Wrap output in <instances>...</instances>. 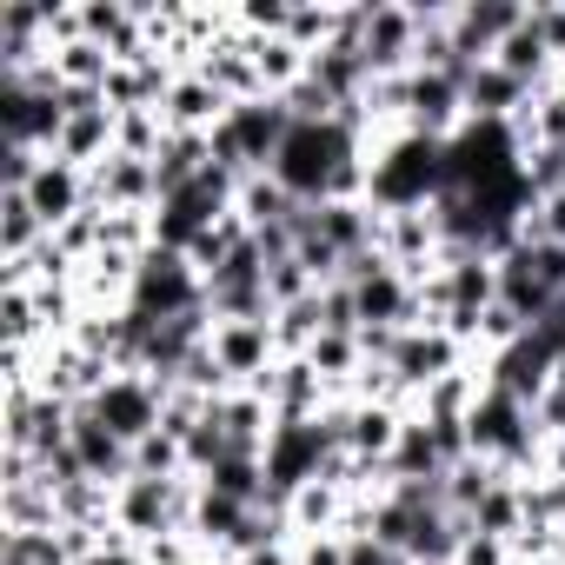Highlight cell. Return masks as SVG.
<instances>
[{
    "label": "cell",
    "mask_w": 565,
    "mask_h": 565,
    "mask_svg": "<svg viewBox=\"0 0 565 565\" xmlns=\"http://www.w3.org/2000/svg\"><path fill=\"white\" fill-rule=\"evenodd\" d=\"M67 446H74V459H81V472H87L94 486H127V479H134V446H127L114 426H100L87 406L74 413V433H67Z\"/></svg>",
    "instance_id": "5bb4252c"
},
{
    "label": "cell",
    "mask_w": 565,
    "mask_h": 565,
    "mask_svg": "<svg viewBox=\"0 0 565 565\" xmlns=\"http://www.w3.org/2000/svg\"><path fill=\"white\" fill-rule=\"evenodd\" d=\"M127 313L160 327V320H186V313H206V279L186 253H167V246H147L140 266H134V287H127Z\"/></svg>",
    "instance_id": "8992f818"
},
{
    "label": "cell",
    "mask_w": 565,
    "mask_h": 565,
    "mask_svg": "<svg viewBox=\"0 0 565 565\" xmlns=\"http://www.w3.org/2000/svg\"><path fill=\"white\" fill-rule=\"evenodd\" d=\"M167 393H173V386H160V380H147V373H107V386L87 399V413H94L100 426H114L127 446H140V439L160 433Z\"/></svg>",
    "instance_id": "30bf717a"
},
{
    "label": "cell",
    "mask_w": 565,
    "mask_h": 565,
    "mask_svg": "<svg viewBox=\"0 0 565 565\" xmlns=\"http://www.w3.org/2000/svg\"><path fill=\"white\" fill-rule=\"evenodd\" d=\"M492 61H499L512 81H525L532 94H545V87H552V74H558V54H552V47H545V34L532 28V8H525V21L492 47Z\"/></svg>",
    "instance_id": "e0dca14e"
},
{
    "label": "cell",
    "mask_w": 565,
    "mask_h": 565,
    "mask_svg": "<svg viewBox=\"0 0 565 565\" xmlns=\"http://www.w3.org/2000/svg\"><path fill=\"white\" fill-rule=\"evenodd\" d=\"M446 186H452L446 140L399 127V134H380V140L366 147V200H373L380 213H419V206H433Z\"/></svg>",
    "instance_id": "6da1fadb"
},
{
    "label": "cell",
    "mask_w": 565,
    "mask_h": 565,
    "mask_svg": "<svg viewBox=\"0 0 565 565\" xmlns=\"http://www.w3.org/2000/svg\"><path fill=\"white\" fill-rule=\"evenodd\" d=\"M28 200H34V213H41V226L47 233H61V226H74L87 206H94V180L81 173V167H67V160H41V173L28 180Z\"/></svg>",
    "instance_id": "4fadbf2b"
},
{
    "label": "cell",
    "mask_w": 565,
    "mask_h": 565,
    "mask_svg": "<svg viewBox=\"0 0 565 565\" xmlns=\"http://www.w3.org/2000/svg\"><path fill=\"white\" fill-rule=\"evenodd\" d=\"M294 558H300V565H347V532H313V539H294Z\"/></svg>",
    "instance_id": "603a6c76"
},
{
    "label": "cell",
    "mask_w": 565,
    "mask_h": 565,
    "mask_svg": "<svg viewBox=\"0 0 565 565\" xmlns=\"http://www.w3.org/2000/svg\"><path fill=\"white\" fill-rule=\"evenodd\" d=\"M466 446L499 479H532L539 472V452H545V426H539V413L525 399H512L499 386H479V399L466 413Z\"/></svg>",
    "instance_id": "3957f363"
},
{
    "label": "cell",
    "mask_w": 565,
    "mask_h": 565,
    "mask_svg": "<svg viewBox=\"0 0 565 565\" xmlns=\"http://www.w3.org/2000/svg\"><path fill=\"white\" fill-rule=\"evenodd\" d=\"M386 479H446L439 433H433L419 413H406V433H399V446H393V459H386Z\"/></svg>",
    "instance_id": "d6986e66"
},
{
    "label": "cell",
    "mask_w": 565,
    "mask_h": 565,
    "mask_svg": "<svg viewBox=\"0 0 565 565\" xmlns=\"http://www.w3.org/2000/svg\"><path fill=\"white\" fill-rule=\"evenodd\" d=\"M226 107H233V100H226L200 67H180L173 87H167V100H160V120H167L173 134H213Z\"/></svg>",
    "instance_id": "9a60e30c"
},
{
    "label": "cell",
    "mask_w": 565,
    "mask_h": 565,
    "mask_svg": "<svg viewBox=\"0 0 565 565\" xmlns=\"http://www.w3.org/2000/svg\"><path fill=\"white\" fill-rule=\"evenodd\" d=\"M347 565H413L399 545H380L373 532H347Z\"/></svg>",
    "instance_id": "cb8c5ba5"
},
{
    "label": "cell",
    "mask_w": 565,
    "mask_h": 565,
    "mask_svg": "<svg viewBox=\"0 0 565 565\" xmlns=\"http://www.w3.org/2000/svg\"><path fill=\"white\" fill-rule=\"evenodd\" d=\"M525 239H552V246H565V186L545 193V200L525 213Z\"/></svg>",
    "instance_id": "7402d4cb"
},
{
    "label": "cell",
    "mask_w": 565,
    "mask_h": 565,
    "mask_svg": "<svg viewBox=\"0 0 565 565\" xmlns=\"http://www.w3.org/2000/svg\"><path fill=\"white\" fill-rule=\"evenodd\" d=\"M41 239H47V226H41L34 200L0 193V259H28V253H41Z\"/></svg>",
    "instance_id": "ffe728a7"
},
{
    "label": "cell",
    "mask_w": 565,
    "mask_h": 565,
    "mask_svg": "<svg viewBox=\"0 0 565 565\" xmlns=\"http://www.w3.org/2000/svg\"><path fill=\"white\" fill-rule=\"evenodd\" d=\"M287 127H294L287 100H273V94L233 100V107L220 114V127L206 134V147H213V167H226L233 180H246V173H266V167H273V153H279V140H287Z\"/></svg>",
    "instance_id": "5b68a950"
},
{
    "label": "cell",
    "mask_w": 565,
    "mask_h": 565,
    "mask_svg": "<svg viewBox=\"0 0 565 565\" xmlns=\"http://www.w3.org/2000/svg\"><path fill=\"white\" fill-rule=\"evenodd\" d=\"M74 565H147V552H140L134 539H120V532H114V539H100V545H87V552H81Z\"/></svg>",
    "instance_id": "d4e9b609"
},
{
    "label": "cell",
    "mask_w": 565,
    "mask_h": 565,
    "mask_svg": "<svg viewBox=\"0 0 565 565\" xmlns=\"http://www.w3.org/2000/svg\"><path fill=\"white\" fill-rule=\"evenodd\" d=\"M466 366H472V347H466L452 327H439V320L406 327V333L393 340V353H386V373H393V386H399L406 399H419L426 386H439V380H452V373H466Z\"/></svg>",
    "instance_id": "ba28073f"
},
{
    "label": "cell",
    "mask_w": 565,
    "mask_h": 565,
    "mask_svg": "<svg viewBox=\"0 0 565 565\" xmlns=\"http://www.w3.org/2000/svg\"><path fill=\"white\" fill-rule=\"evenodd\" d=\"M360 54H366L373 81L413 74L419 67V8H406V0H360Z\"/></svg>",
    "instance_id": "9c48e42d"
},
{
    "label": "cell",
    "mask_w": 565,
    "mask_h": 565,
    "mask_svg": "<svg viewBox=\"0 0 565 565\" xmlns=\"http://www.w3.org/2000/svg\"><path fill=\"white\" fill-rule=\"evenodd\" d=\"M532 107V87L525 81H512L499 61H479L472 74H466V120H519Z\"/></svg>",
    "instance_id": "2e32d148"
},
{
    "label": "cell",
    "mask_w": 565,
    "mask_h": 565,
    "mask_svg": "<svg viewBox=\"0 0 565 565\" xmlns=\"http://www.w3.org/2000/svg\"><path fill=\"white\" fill-rule=\"evenodd\" d=\"M266 505L287 512V499L327 472H340V439L327 433V419H273V439H266Z\"/></svg>",
    "instance_id": "277c9868"
},
{
    "label": "cell",
    "mask_w": 565,
    "mask_h": 565,
    "mask_svg": "<svg viewBox=\"0 0 565 565\" xmlns=\"http://www.w3.org/2000/svg\"><path fill=\"white\" fill-rule=\"evenodd\" d=\"M193 486L200 479H127V486H114V532L120 539H134V545H153V539H167V532H186V519H193Z\"/></svg>",
    "instance_id": "52a82bcc"
},
{
    "label": "cell",
    "mask_w": 565,
    "mask_h": 565,
    "mask_svg": "<svg viewBox=\"0 0 565 565\" xmlns=\"http://www.w3.org/2000/svg\"><path fill=\"white\" fill-rule=\"evenodd\" d=\"M233 565H300V558H294V539H266V545H253V552L233 558Z\"/></svg>",
    "instance_id": "484cf974"
},
{
    "label": "cell",
    "mask_w": 565,
    "mask_h": 565,
    "mask_svg": "<svg viewBox=\"0 0 565 565\" xmlns=\"http://www.w3.org/2000/svg\"><path fill=\"white\" fill-rule=\"evenodd\" d=\"M366 147H373V140H366V127H353V120H294L266 173L287 186L300 206H320V200L333 193L340 167H347V160H360Z\"/></svg>",
    "instance_id": "7a4b0ae2"
},
{
    "label": "cell",
    "mask_w": 565,
    "mask_h": 565,
    "mask_svg": "<svg viewBox=\"0 0 565 565\" xmlns=\"http://www.w3.org/2000/svg\"><path fill=\"white\" fill-rule=\"evenodd\" d=\"M94 206L100 213H153L160 206V180H153V160H134V153H107L94 173Z\"/></svg>",
    "instance_id": "7c38bea8"
},
{
    "label": "cell",
    "mask_w": 565,
    "mask_h": 565,
    "mask_svg": "<svg viewBox=\"0 0 565 565\" xmlns=\"http://www.w3.org/2000/svg\"><path fill=\"white\" fill-rule=\"evenodd\" d=\"M452 565H519V552H512V539H492V532H466Z\"/></svg>",
    "instance_id": "44dd1931"
},
{
    "label": "cell",
    "mask_w": 565,
    "mask_h": 565,
    "mask_svg": "<svg viewBox=\"0 0 565 565\" xmlns=\"http://www.w3.org/2000/svg\"><path fill=\"white\" fill-rule=\"evenodd\" d=\"M213 347V366L226 373V386H266L273 366H279V340H273V320H213L206 333Z\"/></svg>",
    "instance_id": "8fae6325"
},
{
    "label": "cell",
    "mask_w": 565,
    "mask_h": 565,
    "mask_svg": "<svg viewBox=\"0 0 565 565\" xmlns=\"http://www.w3.org/2000/svg\"><path fill=\"white\" fill-rule=\"evenodd\" d=\"M233 213H239L253 233H273V226H294L307 206H300L287 186H279L273 173H246V180H239V200H233Z\"/></svg>",
    "instance_id": "ac0fdd59"
},
{
    "label": "cell",
    "mask_w": 565,
    "mask_h": 565,
    "mask_svg": "<svg viewBox=\"0 0 565 565\" xmlns=\"http://www.w3.org/2000/svg\"><path fill=\"white\" fill-rule=\"evenodd\" d=\"M525 565H558V558H525Z\"/></svg>",
    "instance_id": "4316f807"
}]
</instances>
